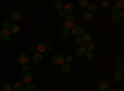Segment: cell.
I'll return each instance as SVG.
<instances>
[{
  "instance_id": "1",
  "label": "cell",
  "mask_w": 124,
  "mask_h": 91,
  "mask_svg": "<svg viewBox=\"0 0 124 91\" xmlns=\"http://www.w3.org/2000/svg\"><path fill=\"white\" fill-rule=\"evenodd\" d=\"M37 52L44 54V53H51L52 52V46L48 42H40L37 44Z\"/></svg>"
},
{
  "instance_id": "2",
  "label": "cell",
  "mask_w": 124,
  "mask_h": 91,
  "mask_svg": "<svg viewBox=\"0 0 124 91\" xmlns=\"http://www.w3.org/2000/svg\"><path fill=\"white\" fill-rule=\"evenodd\" d=\"M76 26V18L72 16V15H67L65 16V27L67 28H72V27H75Z\"/></svg>"
},
{
  "instance_id": "3",
  "label": "cell",
  "mask_w": 124,
  "mask_h": 91,
  "mask_svg": "<svg viewBox=\"0 0 124 91\" xmlns=\"http://www.w3.org/2000/svg\"><path fill=\"white\" fill-rule=\"evenodd\" d=\"M51 62H52L54 65H61L65 63V55H62L61 53H57L52 57V59H51Z\"/></svg>"
},
{
  "instance_id": "4",
  "label": "cell",
  "mask_w": 124,
  "mask_h": 91,
  "mask_svg": "<svg viewBox=\"0 0 124 91\" xmlns=\"http://www.w3.org/2000/svg\"><path fill=\"white\" fill-rule=\"evenodd\" d=\"M86 31H85V27L83 26H79V25H76L75 27H72L71 28V33L75 37H77V36H82Z\"/></svg>"
},
{
  "instance_id": "5",
  "label": "cell",
  "mask_w": 124,
  "mask_h": 91,
  "mask_svg": "<svg viewBox=\"0 0 124 91\" xmlns=\"http://www.w3.org/2000/svg\"><path fill=\"white\" fill-rule=\"evenodd\" d=\"M32 79H34V74L31 73V72H26L21 75V83L23 84H30V83H32Z\"/></svg>"
},
{
  "instance_id": "6",
  "label": "cell",
  "mask_w": 124,
  "mask_h": 91,
  "mask_svg": "<svg viewBox=\"0 0 124 91\" xmlns=\"http://www.w3.org/2000/svg\"><path fill=\"white\" fill-rule=\"evenodd\" d=\"M29 62H30V58H29V55L26 54V53H21V54H19V57H17V63L19 64H29Z\"/></svg>"
},
{
  "instance_id": "7",
  "label": "cell",
  "mask_w": 124,
  "mask_h": 91,
  "mask_svg": "<svg viewBox=\"0 0 124 91\" xmlns=\"http://www.w3.org/2000/svg\"><path fill=\"white\" fill-rule=\"evenodd\" d=\"M9 17L11 20H14V21H19V20L21 18V12H19L17 10H13V11H10Z\"/></svg>"
},
{
  "instance_id": "8",
  "label": "cell",
  "mask_w": 124,
  "mask_h": 91,
  "mask_svg": "<svg viewBox=\"0 0 124 91\" xmlns=\"http://www.w3.org/2000/svg\"><path fill=\"white\" fill-rule=\"evenodd\" d=\"M62 9H63V11H65L66 14H72V12L75 11L76 7H75V5L72 4V3H67V4L63 5V7H62Z\"/></svg>"
},
{
  "instance_id": "9",
  "label": "cell",
  "mask_w": 124,
  "mask_h": 91,
  "mask_svg": "<svg viewBox=\"0 0 124 91\" xmlns=\"http://www.w3.org/2000/svg\"><path fill=\"white\" fill-rule=\"evenodd\" d=\"M42 59H44V55L41 54V53H39V52H36V53H34V55L31 57V60L35 63V64H39V63H41L42 62Z\"/></svg>"
},
{
  "instance_id": "10",
  "label": "cell",
  "mask_w": 124,
  "mask_h": 91,
  "mask_svg": "<svg viewBox=\"0 0 124 91\" xmlns=\"http://www.w3.org/2000/svg\"><path fill=\"white\" fill-rule=\"evenodd\" d=\"M109 89V85L107 81H99L97 85V91H107Z\"/></svg>"
},
{
  "instance_id": "11",
  "label": "cell",
  "mask_w": 124,
  "mask_h": 91,
  "mask_svg": "<svg viewBox=\"0 0 124 91\" xmlns=\"http://www.w3.org/2000/svg\"><path fill=\"white\" fill-rule=\"evenodd\" d=\"M112 79L114 80L116 83H120L122 80L124 79V75H123V73H120V72H114V73H113Z\"/></svg>"
},
{
  "instance_id": "12",
  "label": "cell",
  "mask_w": 124,
  "mask_h": 91,
  "mask_svg": "<svg viewBox=\"0 0 124 91\" xmlns=\"http://www.w3.org/2000/svg\"><path fill=\"white\" fill-rule=\"evenodd\" d=\"M9 38H10L9 30H1L0 31V41H8Z\"/></svg>"
},
{
  "instance_id": "13",
  "label": "cell",
  "mask_w": 124,
  "mask_h": 91,
  "mask_svg": "<svg viewBox=\"0 0 124 91\" xmlns=\"http://www.w3.org/2000/svg\"><path fill=\"white\" fill-rule=\"evenodd\" d=\"M60 67H61V73H62V74H68V73L71 72V67H70V64L66 63V62H65L63 64H61Z\"/></svg>"
},
{
  "instance_id": "14",
  "label": "cell",
  "mask_w": 124,
  "mask_h": 91,
  "mask_svg": "<svg viewBox=\"0 0 124 91\" xmlns=\"http://www.w3.org/2000/svg\"><path fill=\"white\" fill-rule=\"evenodd\" d=\"M13 90L15 91H24L25 90V84H23L21 81H17L13 85Z\"/></svg>"
},
{
  "instance_id": "15",
  "label": "cell",
  "mask_w": 124,
  "mask_h": 91,
  "mask_svg": "<svg viewBox=\"0 0 124 91\" xmlns=\"http://www.w3.org/2000/svg\"><path fill=\"white\" fill-rule=\"evenodd\" d=\"M82 20H83L85 22L92 21V20H93V14H91V12H88V11L83 12V14H82Z\"/></svg>"
},
{
  "instance_id": "16",
  "label": "cell",
  "mask_w": 124,
  "mask_h": 91,
  "mask_svg": "<svg viewBox=\"0 0 124 91\" xmlns=\"http://www.w3.org/2000/svg\"><path fill=\"white\" fill-rule=\"evenodd\" d=\"M86 52H87V50L85 49V47H83V46H79V47H77V49H76L75 53H76L77 57H85Z\"/></svg>"
},
{
  "instance_id": "17",
  "label": "cell",
  "mask_w": 124,
  "mask_h": 91,
  "mask_svg": "<svg viewBox=\"0 0 124 91\" xmlns=\"http://www.w3.org/2000/svg\"><path fill=\"white\" fill-rule=\"evenodd\" d=\"M85 49L87 50V52H93L94 50V48H96V44H94V42H87V43H85Z\"/></svg>"
},
{
  "instance_id": "18",
  "label": "cell",
  "mask_w": 124,
  "mask_h": 91,
  "mask_svg": "<svg viewBox=\"0 0 124 91\" xmlns=\"http://www.w3.org/2000/svg\"><path fill=\"white\" fill-rule=\"evenodd\" d=\"M20 31V27H19V25H11L10 26V28H9V32H10V35H16L17 32Z\"/></svg>"
},
{
  "instance_id": "19",
  "label": "cell",
  "mask_w": 124,
  "mask_h": 91,
  "mask_svg": "<svg viewBox=\"0 0 124 91\" xmlns=\"http://www.w3.org/2000/svg\"><path fill=\"white\" fill-rule=\"evenodd\" d=\"M81 37H82V39H83V42H85V43H87V42H91V41H92V35H91V33H88V32H85Z\"/></svg>"
},
{
  "instance_id": "20",
  "label": "cell",
  "mask_w": 124,
  "mask_h": 91,
  "mask_svg": "<svg viewBox=\"0 0 124 91\" xmlns=\"http://www.w3.org/2000/svg\"><path fill=\"white\" fill-rule=\"evenodd\" d=\"M87 10H88V12L94 14V12H97V5H96V4H89V5L87 6Z\"/></svg>"
},
{
  "instance_id": "21",
  "label": "cell",
  "mask_w": 124,
  "mask_h": 91,
  "mask_svg": "<svg viewBox=\"0 0 124 91\" xmlns=\"http://www.w3.org/2000/svg\"><path fill=\"white\" fill-rule=\"evenodd\" d=\"M61 35H62V37H68L71 35V30L63 26V28L61 30Z\"/></svg>"
},
{
  "instance_id": "22",
  "label": "cell",
  "mask_w": 124,
  "mask_h": 91,
  "mask_svg": "<svg viewBox=\"0 0 124 91\" xmlns=\"http://www.w3.org/2000/svg\"><path fill=\"white\" fill-rule=\"evenodd\" d=\"M116 9H118L119 11H123V9H124V3L122 1V0H117L116 1Z\"/></svg>"
},
{
  "instance_id": "23",
  "label": "cell",
  "mask_w": 124,
  "mask_h": 91,
  "mask_svg": "<svg viewBox=\"0 0 124 91\" xmlns=\"http://www.w3.org/2000/svg\"><path fill=\"white\" fill-rule=\"evenodd\" d=\"M62 7H63V4H62L61 1H55L54 3V9L55 10H58L60 11V10H62Z\"/></svg>"
},
{
  "instance_id": "24",
  "label": "cell",
  "mask_w": 124,
  "mask_h": 91,
  "mask_svg": "<svg viewBox=\"0 0 124 91\" xmlns=\"http://www.w3.org/2000/svg\"><path fill=\"white\" fill-rule=\"evenodd\" d=\"M88 5H89L88 0H79V1H78V6L79 7H87Z\"/></svg>"
},
{
  "instance_id": "25",
  "label": "cell",
  "mask_w": 124,
  "mask_h": 91,
  "mask_svg": "<svg viewBox=\"0 0 124 91\" xmlns=\"http://www.w3.org/2000/svg\"><path fill=\"white\" fill-rule=\"evenodd\" d=\"M35 89H36V86H35V84H32V83L25 85V90H27V91H35Z\"/></svg>"
},
{
  "instance_id": "26",
  "label": "cell",
  "mask_w": 124,
  "mask_h": 91,
  "mask_svg": "<svg viewBox=\"0 0 124 91\" xmlns=\"http://www.w3.org/2000/svg\"><path fill=\"white\" fill-rule=\"evenodd\" d=\"M75 41H76V43L78 44V47H79V46H83V44H85V42H83V39H82V37H81V36H77Z\"/></svg>"
},
{
  "instance_id": "27",
  "label": "cell",
  "mask_w": 124,
  "mask_h": 91,
  "mask_svg": "<svg viewBox=\"0 0 124 91\" xmlns=\"http://www.w3.org/2000/svg\"><path fill=\"white\" fill-rule=\"evenodd\" d=\"M73 60H75V58H73V55H71V54H68V55H66L65 57V62L66 63H72V62H73Z\"/></svg>"
},
{
  "instance_id": "28",
  "label": "cell",
  "mask_w": 124,
  "mask_h": 91,
  "mask_svg": "<svg viewBox=\"0 0 124 91\" xmlns=\"http://www.w3.org/2000/svg\"><path fill=\"white\" fill-rule=\"evenodd\" d=\"M4 91H13V85L10 83H5L4 84Z\"/></svg>"
},
{
  "instance_id": "29",
  "label": "cell",
  "mask_w": 124,
  "mask_h": 91,
  "mask_svg": "<svg viewBox=\"0 0 124 91\" xmlns=\"http://www.w3.org/2000/svg\"><path fill=\"white\" fill-rule=\"evenodd\" d=\"M10 26H11V25H10L9 20H8V21H4V22L1 24V27H3V30H9V28H10Z\"/></svg>"
},
{
  "instance_id": "30",
  "label": "cell",
  "mask_w": 124,
  "mask_h": 91,
  "mask_svg": "<svg viewBox=\"0 0 124 91\" xmlns=\"http://www.w3.org/2000/svg\"><path fill=\"white\" fill-rule=\"evenodd\" d=\"M85 57H87V59L92 60V59H94V53H93V52H86Z\"/></svg>"
},
{
  "instance_id": "31",
  "label": "cell",
  "mask_w": 124,
  "mask_h": 91,
  "mask_svg": "<svg viewBox=\"0 0 124 91\" xmlns=\"http://www.w3.org/2000/svg\"><path fill=\"white\" fill-rule=\"evenodd\" d=\"M123 70H124V65H123V63H122V64H117V67H116V72H120V73H123Z\"/></svg>"
},
{
  "instance_id": "32",
  "label": "cell",
  "mask_w": 124,
  "mask_h": 91,
  "mask_svg": "<svg viewBox=\"0 0 124 91\" xmlns=\"http://www.w3.org/2000/svg\"><path fill=\"white\" fill-rule=\"evenodd\" d=\"M118 11H119V10H118V9H116V7H110V9H109V12H110L113 16H116V15L118 14Z\"/></svg>"
},
{
  "instance_id": "33",
  "label": "cell",
  "mask_w": 124,
  "mask_h": 91,
  "mask_svg": "<svg viewBox=\"0 0 124 91\" xmlns=\"http://www.w3.org/2000/svg\"><path fill=\"white\" fill-rule=\"evenodd\" d=\"M112 21H113V24H120L122 22V20L116 15V16H113V18H112Z\"/></svg>"
},
{
  "instance_id": "34",
  "label": "cell",
  "mask_w": 124,
  "mask_h": 91,
  "mask_svg": "<svg viewBox=\"0 0 124 91\" xmlns=\"http://www.w3.org/2000/svg\"><path fill=\"white\" fill-rule=\"evenodd\" d=\"M116 62H117L118 64H122V63H123V54H120V55H117V57H116Z\"/></svg>"
},
{
  "instance_id": "35",
  "label": "cell",
  "mask_w": 124,
  "mask_h": 91,
  "mask_svg": "<svg viewBox=\"0 0 124 91\" xmlns=\"http://www.w3.org/2000/svg\"><path fill=\"white\" fill-rule=\"evenodd\" d=\"M21 69H23L24 72L26 73V72H29V69H30V67H29V64H23V65H21Z\"/></svg>"
},
{
  "instance_id": "36",
  "label": "cell",
  "mask_w": 124,
  "mask_h": 91,
  "mask_svg": "<svg viewBox=\"0 0 124 91\" xmlns=\"http://www.w3.org/2000/svg\"><path fill=\"white\" fill-rule=\"evenodd\" d=\"M30 49L32 50L34 53H36L37 52V44H31V47H30Z\"/></svg>"
},
{
  "instance_id": "37",
  "label": "cell",
  "mask_w": 124,
  "mask_h": 91,
  "mask_svg": "<svg viewBox=\"0 0 124 91\" xmlns=\"http://www.w3.org/2000/svg\"><path fill=\"white\" fill-rule=\"evenodd\" d=\"M58 16L60 17H65L66 16V12L63 11V10H60V11H58Z\"/></svg>"
},
{
  "instance_id": "38",
  "label": "cell",
  "mask_w": 124,
  "mask_h": 91,
  "mask_svg": "<svg viewBox=\"0 0 124 91\" xmlns=\"http://www.w3.org/2000/svg\"><path fill=\"white\" fill-rule=\"evenodd\" d=\"M102 6L108 9V7H109V3H108V1H102Z\"/></svg>"
},
{
  "instance_id": "39",
  "label": "cell",
  "mask_w": 124,
  "mask_h": 91,
  "mask_svg": "<svg viewBox=\"0 0 124 91\" xmlns=\"http://www.w3.org/2000/svg\"><path fill=\"white\" fill-rule=\"evenodd\" d=\"M107 91H117V90H116V89H108Z\"/></svg>"
},
{
  "instance_id": "40",
  "label": "cell",
  "mask_w": 124,
  "mask_h": 91,
  "mask_svg": "<svg viewBox=\"0 0 124 91\" xmlns=\"http://www.w3.org/2000/svg\"><path fill=\"white\" fill-rule=\"evenodd\" d=\"M120 91H123V90H120Z\"/></svg>"
},
{
  "instance_id": "41",
  "label": "cell",
  "mask_w": 124,
  "mask_h": 91,
  "mask_svg": "<svg viewBox=\"0 0 124 91\" xmlns=\"http://www.w3.org/2000/svg\"><path fill=\"white\" fill-rule=\"evenodd\" d=\"M63 91H66V90H63Z\"/></svg>"
}]
</instances>
